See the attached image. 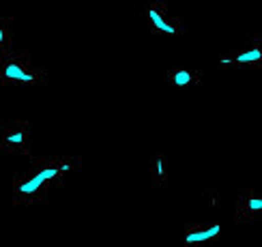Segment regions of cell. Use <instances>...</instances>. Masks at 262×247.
<instances>
[{
    "label": "cell",
    "instance_id": "1",
    "mask_svg": "<svg viewBox=\"0 0 262 247\" xmlns=\"http://www.w3.org/2000/svg\"><path fill=\"white\" fill-rule=\"evenodd\" d=\"M82 159L50 157L32 159L24 172L13 174V202L15 204H43L54 191L64 187L69 174L80 170Z\"/></svg>",
    "mask_w": 262,
    "mask_h": 247
},
{
    "label": "cell",
    "instance_id": "7",
    "mask_svg": "<svg viewBox=\"0 0 262 247\" xmlns=\"http://www.w3.org/2000/svg\"><path fill=\"white\" fill-rule=\"evenodd\" d=\"M222 234L220 223H187L185 226V247H206Z\"/></svg>",
    "mask_w": 262,
    "mask_h": 247
},
{
    "label": "cell",
    "instance_id": "8",
    "mask_svg": "<svg viewBox=\"0 0 262 247\" xmlns=\"http://www.w3.org/2000/svg\"><path fill=\"white\" fill-rule=\"evenodd\" d=\"M168 84L174 86V88H198L202 84V73L198 69L170 67L168 69Z\"/></svg>",
    "mask_w": 262,
    "mask_h": 247
},
{
    "label": "cell",
    "instance_id": "9",
    "mask_svg": "<svg viewBox=\"0 0 262 247\" xmlns=\"http://www.w3.org/2000/svg\"><path fill=\"white\" fill-rule=\"evenodd\" d=\"M170 181V168L163 155H152L150 157V187L152 189H163Z\"/></svg>",
    "mask_w": 262,
    "mask_h": 247
},
{
    "label": "cell",
    "instance_id": "2",
    "mask_svg": "<svg viewBox=\"0 0 262 247\" xmlns=\"http://www.w3.org/2000/svg\"><path fill=\"white\" fill-rule=\"evenodd\" d=\"M48 82V71L35 64L28 54H5L0 56V86H43Z\"/></svg>",
    "mask_w": 262,
    "mask_h": 247
},
{
    "label": "cell",
    "instance_id": "3",
    "mask_svg": "<svg viewBox=\"0 0 262 247\" xmlns=\"http://www.w3.org/2000/svg\"><path fill=\"white\" fill-rule=\"evenodd\" d=\"M144 17L148 21V28L152 35L159 37H179L183 35V21L166 7V3H146L142 5Z\"/></svg>",
    "mask_w": 262,
    "mask_h": 247
},
{
    "label": "cell",
    "instance_id": "10",
    "mask_svg": "<svg viewBox=\"0 0 262 247\" xmlns=\"http://www.w3.org/2000/svg\"><path fill=\"white\" fill-rule=\"evenodd\" d=\"M13 21L7 17H0V56L11 52V46H13Z\"/></svg>",
    "mask_w": 262,
    "mask_h": 247
},
{
    "label": "cell",
    "instance_id": "11",
    "mask_svg": "<svg viewBox=\"0 0 262 247\" xmlns=\"http://www.w3.org/2000/svg\"><path fill=\"white\" fill-rule=\"evenodd\" d=\"M202 204L206 209H215L220 204V191L217 189H204L202 191Z\"/></svg>",
    "mask_w": 262,
    "mask_h": 247
},
{
    "label": "cell",
    "instance_id": "4",
    "mask_svg": "<svg viewBox=\"0 0 262 247\" xmlns=\"http://www.w3.org/2000/svg\"><path fill=\"white\" fill-rule=\"evenodd\" d=\"M28 146H30V125L26 121L0 123V150L28 155Z\"/></svg>",
    "mask_w": 262,
    "mask_h": 247
},
{
    "label": "cell",
    "instance_id": "6",
    "mask_svg": "<svg viewBox=\"0 0 262 247\" xmlns=\"http://www.w3.org/2000/svg\"><path fill=\"white\" fill-rule=\"evenodd\" d=\"M262 217V191L260 189H245L236 196V221L249 223Z\"/></svg>",
    "mask_w": 262,
    "mask_h": 247
},
{
    "label": "cell",
    "instance_id": "5",
    "mask_svg": "<svg viewBox=\"0 0 262 247\" xmlns=\"http://www.w3.org/2000/svg\"><path fill=\"white\" fill-rule=\"evenodd\" d=\"M234 69H258L262 64V39L258 35L243 37L228 52Z\"/></svg>",
    "mask_w": 262,
    "mask_h": 247
}]
</instances>
